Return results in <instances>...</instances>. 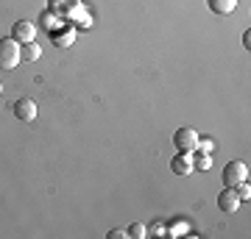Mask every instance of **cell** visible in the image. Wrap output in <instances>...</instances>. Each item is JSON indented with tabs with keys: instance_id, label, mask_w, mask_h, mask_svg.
I'll list each match as a JSON object with an SVG mask.
<instances>
[{
	"instance_id": "obj_1",
	"label": "cell",
	"mask_w": 251,
	"mask_h": 239,
	"mask_svg": "<svg viewBox=\"0 0 251 239\" xmlns=\"http://www.w3.org/2000/svg\"><path fill=\"white\" fill-rule=\"evenodd\" d=\"M20 42L14 39H0V70H17L20 67Z\"/></svg>"
},
{
	"instance_id": "obj_2",
	"label": "cell",
	"mask_w": 251,
	"mask_h": 239,
	"mask_svg": "<svg viewBox=\"0 0 251 239\" xmlns=\"http://www.w3.org/2000/svg\"><path fill=\"white\" fill-rule=\"evenodd\" d=\"M173 145L181 153H193L198 148V131L196 128H179V131L173 133Z\"/></svg>"
},
{
	"instance_id": "obj_3",
	"label": "cell",
	"mask_w": 251,
	"mask_h": 239,
	"mask_svg": "<svg viewBox=\"0 0 251 239\" xmlns=\"http://www.w3.org/2000/svg\"><path fill=\"white\" fill-rule=\"evenodd\" d=\"M249 178V164L246 161H229L224 167V184L226 186H237Z\"/></svg>"
},
{
	"instance_id": "obj_4",
	"label": "cell",
	"mask_w": 251,
	"mask_h": 239,
	"mask_svg": "<svg viewBox=\"0 0 251 239\" xmlns=\"http://www.w3.org/2000/svg\"><path fill=\"white\" fill-rule=\"evenodd\" d=\"M240 195H237V189H234V186H226L224 192H221V195H218V209H221V212H226V214H232V212H237V209H240Z\"/></svg>"
},
{
	"instance_id": "obj_5",
	"label": "cell",
	"mask_w": 251,
	"mask_h": 239,
	"mask_svg": "<svg viewBox=\"0 0 251 239\" xmlns=\"http://www.w3.org/2000/svg\"><path fill=\"white\" fill-rule=\"evenodd\" d=\"M11 111H14V117L23 120V123H34V120H36V103H34V100H28V98L14 100Z\"/></svg>"
},
{
	"instance_id": "obj_6",
	"label": "cell",
	"mask_w": 251,
	"mask_h": 239,
	"mask_svg": "<svg viewBox=\"0 0 251 239\" xmlns=\"http://www.w3.org/2000/svg\"><path fill=\"white\" fill-rule=\"evenodd\" d=\"M34 34H36V28L31 25V22H25V20H20V22H14L11 25V39L20 44H25V42H34Z\"/></svg>"
},
{
	"instance_id": "obj_7",
	"label": "cell",
	"mask_w": 251,
	"mask_h": 239,
	"mask_svg": "<svg viewBox=\"0 0 251 239\" xmlns=\"http://www.w3.org/2000/svg\"><path fill=\"white\" fill-rule=\"evenodd\" d=\"M171 170L176 173V175H181V178L193 175V173H196V167H193V156H190V153H181V156H173V161H171Z\"/></svg>"
},
{
	"instance_id": "obj_8",
	"label": "cell",
	"mask_w": 251,
	"mask_h": 239,
	"mask_svg": "<svg viewBox=\"0 0 251 239\" xmlns=\"http://www.w3.org/2000/svg\"><path fill=\"white\" fill-rule=\"evenodd\" d=\"M42 56V47L36 42H25V44H20V59L23 62H36Z\"/></svg>"
},
{
	"instance_id": "obj_9",
	"label": "cell",
	"mask_w": 251,
	"mask_h": 239,
	"mask_svg": "<svg viewBox=\"0 0 251 239\" xmlns=\"http://www.w3.org/2000/svg\"><path fill=\"white\" fill-rule=\"evenodd\" d=\"M209 9L215 14H232L237 9V0H209Z\"/></svg>"
},
{
	"instance_id": "obj_10",
	"label": "cell",
	"mask_w": 251,
	"mask_h": 239,
	"mask_svg": "<svg viewBox=\"0 0 251 239\" xmlns=\"http://www.w3.org/2000/svg\"><path fill=\"white\" fill-rule=\"evenodd\" d=\"M190 156H193V167L196 170H209L212 167V156H209V153H204V151H198L196 148Z\"/></svg>"
},
{
	"instance_id": "obj_11",
	"label": "cell",
	"mask_w": 251,
	"mask_h": 239,
	"mask_svg": "<svg viewBox=\"0 0 251 239\" xmlns=\"http://www.w3.org/2000/svg\"><path fill=\"white\" fill-rule=\"evenodd\" d=\"M126 231H128V237H134V239H145V237H148V231H145L143 222H134L131 228H126Z\"/></svg>"
},
{
	"instance_id": "obj_12",
	"label": "cell",
	"mask_w": 251,
	"mask_h": 239,
	"mask_svg": "<svg viewBox=\"0 0 251 239\" xmlns=\"http://www.w3.org/2000/svg\"><path fill=\"white\" fill-rule=\"evenodd\" d=\"M234 189H237V195H240V200H249V195H251V189H249V181H243V184H237Z\"/></svg>"
},
{
	"instance_id": "obj_13",
	"label": "cell",
	"mask_w": 251,
	"mask_h": 239,
	"mask_svg": "<svg viewBox=\"0 0 251 239\" xmlns=\"http://www.w3.org/2000/svg\"><path fill=\"white\" fill-rule=\"evenodd\" d=\"M212 148H215V142H212V139H201V136H198V151L209 153V151H212Z\"/></svg>"
},
{
	"instance_id": "obj_14",
	"label": "cell",
	"mask_w": 251,
	"mask_h": 239,
	"mask_svg": "<svg viewBox=\"0 0 251 239\" xmlns=\"http://www.w3.org/2000/svg\"><path fill=\"white\" fill-rule=\"evenodd\" d=\"M126 237H128V231L126 228H115V231H109L106 234V239H126Z\"/></svg>"
},
{
	"instance_id": "obj_15",
	"label": "cell",
	"mask_w": 251,
	"mask_h": 239,
	"mask_svg": "<svg viewBox=\"0 0 251 239\" xmlns=\"http://www.w3.org/2000/svg\"><path fill=\"white\" fill-rule=\"evenodd\" d=\"M0 95H3V84H0Z\"/></svg>"
}]
</instances>
